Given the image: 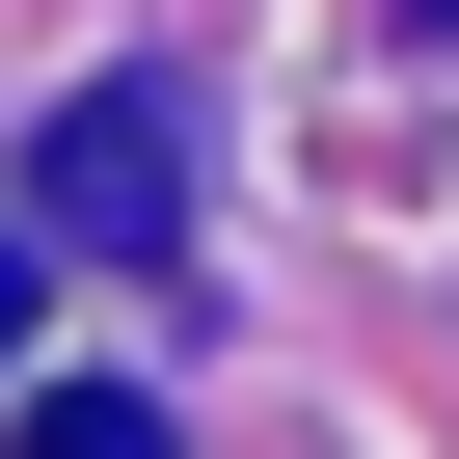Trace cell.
Here are the masks:
<instances>
[{
	"instance_id": "obj_1",
	"label": "cell",
	"mask_w": 459,
	"mask_h": 459,
	"mask_svg": "<svg viewBox=\"0 0 459 459\" xmlns=\"http://www.w3.org/2000/svg\"><path fill=\"white\" fill-rule=\"evenodd\" d=\"M28 271H189V108L162 82H82L28 135Z\"/></svg>"
},
{
	"instance_id": "obj_2",
	"label": "cell",
	"mask_w": 459,
	"mask_h": 459,
	"mask_svg": "<svg viewBox=\"0 0 459 459\" xmlns=\"http://www.w3.org/2000/svg\"><path fill=\"white\" fill-rule=\"evenodd\" d=\"M0 459H189V432H162L135 378H28V432H0Z\"/></svg>"
},
{
	"instance_id": "obj_3",
	"label": "cell",
	"mask_w": 459,
	"mask_h": 459,
	"mask_svg": "<svg viewBox=\"0 0 459 459\" xmlns=\"http://www.w3.org/2000/svg\"><path fill=\"white\" fill-rule=\"evenodd\" d=\"M0 351H28V244H0Z\"/></svg>"
},
{
	"instance_id": "obj_4",
	"label": "cell",
	"mask_w": 459,
	"mask_h": 459,
	"mask_svg": "<svg viewBox=\"0 0 459 459\" xmlns=\"http://www.w3.org/2000/svg\"><path fill=\"white\" fill-rule=\"evenodd\" d=\"M405 28H459V0H405Z\"/></svg>"
}]
</instances>
